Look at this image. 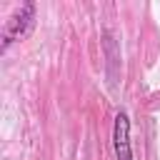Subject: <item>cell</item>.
<instances>
[{
    "label": "cell",
    "instance_id": "6da1fadb",
    "mask_svg": "<svg viewBox=\"0 0 160 160\" xmlns=\"http://www.w3.org/2000/svg\"><path fill=\"white\" fill-rule=\"evenodd\" d=\"M32 22H35V2H25L20 5V10H15L10 15V20L5 22V30H2V50L15 42V40H22L30 30H32Z\"/></svg>",
    "mask_w": 160,
    "mask_h": 160
},
{
    "label": "cell",
    "instance_id": "7a4b0ae2",
    "mask_svg": "<svg viewBox=\"0 0 160 160\" xmlns=\"http://www.w3.org/2000/svg\"><path fill=\"white\" fill-rule=\"evenodd\" d=\"M112 150L118 160H132V145H130V118L125 110L115 115L112 125Z\"/></svg>",
    "mask_w": 160,
    "mask_h": 160
}]
</instances>
